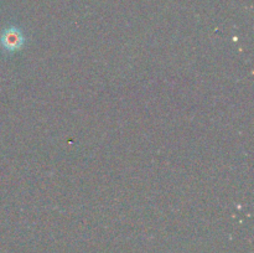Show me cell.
I'll use <instances>...</instances> for the list:
<instances>
[{
	"label": "cell",
	"mask_w": 254,
	"mask_h": 253,
	"mask_svg": "<svg viewBox=\"0 0 254 253\" xmlns=\"http://www.w3.org/2000/svg\"><path fill=\"white\" fill-rule=\"evenodd\" d=\"M22 41H24V39H22L21 32L15 27H9V29L4 30L1 35V44L7 51H15V50L19 49Z\"/></svg>",
	"instance_id": "cell-1"
}]
</instances>
